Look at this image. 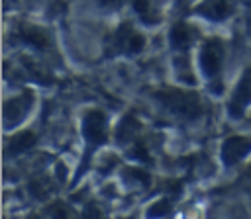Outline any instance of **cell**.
Instances as JSON below:
<instances>
[{
    "label": "cell",
    "mask_w": 251,
    "mask_h": 219,
    "mask_svg": "<svg viewBox=\"0 0 251 219\" xmlns=\"http://www.w3.org/2000/svg\"><path fill=\"white\" fill-rule=\"evenodd\" d=\"M251 106V65L243 70L237 84L233 86V92L227 102V111L231 117H241Z\"/></svg>",
    "instance_id": "cell-5"
},
{
    "label": "cell",
    "mask_w": 251,
    "mask_h": 219,
    "mask_svg": "<svg viewBox=\"0 0 251 219\" xmlns=\"http://www.w3.org/2000/svg\"><path fill=\"white\" fill-rule=\"evenodd\" d=\"M131 6H133L137 18H139L143 23H147V25L159 23V20H161V10H159V4H157L155 0H133Z\"/></svg>",
    "instance_id": "cell-11"
},
{
    "label": "cell",
    "mask_w": 251,
    "mask_h": 219,
    "mask_svg": "<svg viewBox=\"0 0 251 219\" xmlns=\"http://www.w3.org/2000/svg\"><path fill=\"white\" fill-rule=\"evenodd\" d=\"M139 127H141L139 121H137L133 115L124 117L122 123H120V127H118V133H116L118 141H120V143H129V141H133V139L137 137V133H139Z\"/></svg>",
    "instance_id": "cell-12"
},
{
    "label": "cell",
    "mask_w": 251,
    "mask_h": 219,
    "mask_svg": "<svg viewBox=\"0 0 251 219\" xmlns=\"http://www.w3.org/2000/svg\"><path fill=\"white\" fill-rule=\"evenodd\" d=\"M31 106H33V96H29L27 92L22 94V96H16L14 100H6V104H4V125L8 129L18 125L27 115Z\"/></svg>",
    "instance_id": "cell-7"
},
{
    "label": "cell",
    "mask_w": 251,
    "mask_h": 219,
    "mask_svg": "<svg viewBox=\"0 0 251 219\" xmlns=\"http://www.w3.org/2000/svg\"><path fill=\"white\" fill-rule=\"evenodd\" d=\"M235 10V2L233 0H202L194 12L206 20L212 22H224L227 20Z\"/></svg>",
    "instance_id": "cell-8"
},
{
    "label": "cell",
    "mask_w": 251,
    "mask_h": 219,
    "mask_svg": "<svg viewBox=\"0 0 251 219\" xmlns=\"http://www.w3.org/2000/svg\"><path fill=\"white\" fill-rule=\"evenodd\" d=\"M82 135H84V141H86V153H84V162H82L80 170H76V178H78V172H82L86 168L88 154L92 153V149L96 151L108 139V121H106V115L100 110L86 111V115L82 119Z\"/></svg>",
    "instance_id": "cell-3"
},
{
    "label": "cell",
    "mask_w": 251,
    "mask_h": 219,
    "mask_svg": "<svg viewBox=\"0 0 251 219\" xmlns=\"http://www.w3.org/2000/svg\"><path fill=\"white\" fill-rule=\"evenodd\" d=\"M251 153V137L247 135H231L224 141L220 149V158L226 166H233L241 162Z\"/></svg>",
    "instance_id": "cell-6"
},
{
    "label": "cell",
    "mask_w": 251,
    "mask_h": 219,
    "mask_svg": "<svg viewBox=\"0 0 251 219\" xmlns=\"http://www.w3.org/2000/svg\"><path fill=\"white\" fill-rule=\"evenodd\" d=\"M145 47V37L137 29H133L129 23H122L110 37V53L112 55H135L143 51Z\"/></svg>",
    "instance_id": "cell-4"
},
{
    "label": "cell",
    "mask_w": 251,
    "mask_h": 219,
    "mask_svg": "<svg viewBox=\"0 0 251 219\" xmlns=\"http://www.w3.org/2000/svg\"><path fill=\"white\" fill-rule=\"evenodd\" d=\"M157 102L175 117L192 121L204 113V102L198 94L182 88H161L155 92Z\"/></svg>",
    "instance_id": "cell-1"
},
{
    "label": "cell",
    "mask_w": 251,
    "mask_h": 219,
    "mask_svg": "<svg viewBox=\"0 0 251 219\" xmlns=\"http://www.w3.org/2000/svg\"><path fill=\"white\" fill-rule=\"evenodd\" d=\"M18 35L25 45L33 49H47L51 45V35L41 25H22Z\"/></svg>",
    "instance_id": "cell-10"
},
{
    "label": "cell",
    "mask_w": 251,
    "mask_h": 219,
    "mask_svg": "<svg viewBox=\"0 0 251 219\" xmlns=\"http://www.w3.org/2000/svg\"><path fill=\"white\" fill-rule=\"evenodd\" d=\"M224 57H226V49L224 43L216 37H210L202 43L200 47V55H198V65H200V72L202 76L210 82V84H218L222 78V68H224Z\"/></svg>",
    "instance_id": "cell-2"
},
{
    "label": "cell",
    "mask_w": 251,
    "mask_h": 219,
    "mask_svg": "<svg viewBox=\"0 0 251 219\" xmlns=\"http://www.w3.org/2000/svg\"><path fill=\"white\" fill-rule=\"evenodd\" d=\"M122 2H124V0H100V4H102V6H106V8H110V10L120 8V6H122Z\"/></svg>",
    "instance_id": "cell-13"
},
{
    "label": "cell",
    "mask_w": 251,
    "mask_h": 219,
    "mask_svg": "<svg viewBox=\"0 0 251 219\" xmlns=\"http://www.w3.org/2000/svg\"><path fill=\"white\" fill-rule=\"evenodd\" d=\"M194 37H196V29L184 22H178L169 31L171 49H175V53H188V47L194 43Z\"/></svg>",
    "instance_id": "cell-9"
}]
</instances>
